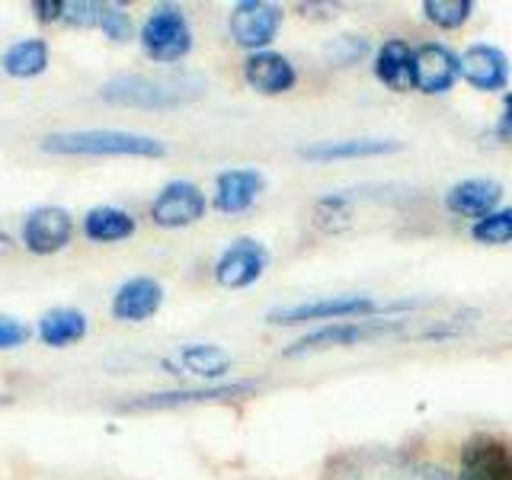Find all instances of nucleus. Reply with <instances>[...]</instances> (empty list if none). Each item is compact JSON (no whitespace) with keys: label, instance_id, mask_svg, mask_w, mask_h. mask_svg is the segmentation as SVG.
<instances>
[{"label":"nucleus","instance_id":"28","mask_svg":"<svg viewBox=\"0 0 512 480\" xmlns=\"http://www.w3.org/2000/svg\"><path fill=\"white\" fill-rule=\"evenodd\" d=\"M365 52H368V45L359 36H340L327 45V58L333 64H340V68L343 64H356L359 58H365Z\"/></svg>","mask_w":512,"mask_h":480},{"label":"nucleus","instance_id":"29","mask_svg":"<svg viewBox=\"0 0 512 480\" xmlns=\"http://www.w3.org/2000/svg\"><path fill=\"white\" fill-rule=\"evenodd\" d=\"M96 20H100V0H71L64 10V23L77 29H96Z\"/></svg>","mask_w":512,"mask_h":480},{"label":"nucleus","instance_id":"15","mask_svg":"<svg viewBox=\"0 0 512 480\" xmlns=\"http://www.w3.org/2000/svg\"><path fill=\"white\" fill-rule=\"evenodd\" d=\"M263 186H266V180L256 167L221 170L218 180H215V199L212 202L221 215H240V212H247V208L256 205Z\"/></svg>","mask_w":512,"mask_h":480},{"label":"nucleus","instance_id":"30","mask_svg":"<svg viewBox=\"0 0 512 480\" xmlns=\"http://www.w3.org/2000/svg\"><path fill=\"white\" fill-rule=\"evenodd\" d=\"M32 336V327L23 324L20 317L13 314H0V352L4 349H20Z\"/></svg>","mask_w":512,"mask_h":480},{"label":"nucleus","instance_id":"16","mask_svg":"<svg viewBox=\"0 0 512 480\" xmlns=\"http://www.w3.org/2000/svg\"><path fill=\"white\" fill-rule=\"evenodd\" d=\"M244 80L247 87L263 96H282L298 84L295 64L279 52H253L244 61Z\"/></svg>","mask_w":512,"mask_h":480},{"label":"nucleus","instance_id":"17","mask_svg":"<svg viewBox=\"0 0 512 480\" xmlns=\"http://www.w3.org/2000/svg\"><path fill=\"white\" fill-rule=\"evenodd\" d=\"M461 74L474 90H484V93L503 90L509 80V58L496 45L477 42L461 55Z\"/></svg>","mask_w":512,"mask_h":480},{"label":"nucleus","instance_id":"6","mask_svg":"<svg viewBox=\"0 0 512 480\" xmlns=\"http://www.w3.org/2000/svg\"><path fill=\"white\" fill-rule=\"evenodd\" d=\"M333 480H448V474L429 461H416L394 452H368L349 458L343 471L333 474Z\"/></svg>","mask_w":512,"mask_h":480},{"label":"nucleus","instance_id":"8","mask_svg":"<svg viewBox=\"0 0 512 480\" xmlns=\"http://www.w3.org/2000/svg\"><path fill=\"white\" fill-rule=\"evenodd\" d=\"M282 16L285 13L279 4H266V0H240L228 16L231 39L240 48H250V55L266 52V45L279 36Z\"/></svg>","mask_w":512,"mask_h":480},{"label":"nucleus","instance_id":"21","mask_svg":"<svg viewBox=\"0 0 512 480\" xmlns=\"http://www.w3.org/2000/svg\"><path fill=\"white\" fill-rule=\"evenodd\" d=\"M87 333H90V320L77 308H52V311H45L36 324V336L52 349H68L84 340Z\"/></svg>","mask_w":512,"mask_h":480},{"label":"nucleus","instance_id":"9","mask_svg":"<svg viewBox=\"0 0 512 480\" xmlns=\"http://www.w3.org/2000/svg\"><path fill=\"white\" fill-rule=\"evenodd\" d=\"M269 266V250L256 237H237L228 247L221 250L215 260V282L221 288H250L253 282H260V276Z\"/></svg>","mask_w":512,"mask_h":480},{"label":"nucleus","instance_id":"26","mask_svg":"<svg viewBox=\"0 0 512 480\" xmlns=\"http://www.w3.org/2000/svg\"><path fill=\"white\" fill-rule=\"evenodd\" d=\"M471 237L477 244H490V247L509 244L512 240V208H496V212H490L487 218L474 221Z\"/></svg>","mask_w":512,"mask_h":480},{"label":"nucleus","instance_id":"24","mask_svg":"<svg viewBox=\"0 0 512 480\" xmlns=\"http://www.w3.org/2000/svg\"><path fill=\"white\" fill-rule=\"evenodd\" d=\"M0 68L16 80L39 77L48 68V45L42 39H20L0 55Z\"/></svg>","mask_w":512,"mask_h":480},{"label":"nucleus","instance_id":"27","mask_svg":"<svg viewBox=\"0 0 512 480\" xmlns=\"http://www.w3.org/2000/svg\"><path fill=\"white\" fill-rule=\"evenodd\" d=\"M96 29H100L103 36L112 42H128L135 36L132 16H128V10L119 4H100V20H96Z\"/></svg>","mask_w":512,"mask_h":480},{"label":"nucleus","instance_id":"22","mask_svg":"<svg viewBox=\"0 0 512 480\" xmlns=\"http://www.w3.org/2000/svg\"><path fill=\"white\" fill-rule=\"evenodd\" d=\"M135 231V218L119 205H96L84 215V237L93 244H122V240L135 237Z\"/></svg>","mask_w":512,"mask_h":480},{"label":"nucleus","instance_id":"25","mask_svg":"<svg viewBox=\"0 0 512 480\" xmlns=\"http://www.w3.org/2000/svg\"><path fill=\"white\" fill-rule=\"evenodd\" d=\"M471 0H423V16L439 29H458L471 20Z\"/></svg>","mask_w":512,"mask_h":480},{"label":"nucleus","instance_id":"7","mask_svg":"<svg viewBox=\"0 0 512 480\" xmlns=\"http://www.w3.org/2000/svg\"><path fill=\"white\" fill-rule=\"evenodd\" d=\"M256 391V381H231V384H205V388H176V391H151L122 400L119 410L144 413V410H176L192 404H215V400H237Z\"/></svg>","mask_w":512,"mask_h":480},{"label":"nucleus","instance_id":"12","mask_svg":"<svg viewBox=\"0 0 512 480\" xmlns=\"http://www.w3.org/2000/svg\"><path fill=\"white\" fill-rule=\"evenodd\" d=\"M458 480H512L509 445L493 436H474L461 448Z\"/></svg>","mask_w":512,"mask_h":480},{"label":"nucleus","instance_id":"19","mask_svg":"<svg viewBox=\"0 0 512 480\" xmlns=\"http://www.w3.org/2000/svg\"><path fill=\"white\" fill-rule=\"evenodd\" d=\"M375 77L381 80L388 90H413L416 80H413V68H416V48H410V42L404 39H388L378 52H375Z\"/></svg>","mask_w":512,"mask_h":480},{"label":"nucleus","instance_id":"11","mask_svg":"<svg viewBox=\"0 0 512 480\" xmlns=\"http://www.w3.org/2000/svg\"><path fill=\"white\" fill-rule=\"evenodd\" d=\"M74 240V218L61 205H39L23 221V247L36 256H55Z\"/></svg>","mask_w":512,"mask_h":480},{"label":"nucleus","instance_id":"2","mask_svg":"<svg viewBox=\"0 0 512 480\" xmlns=\"http://www.w3.org/2000/svg\"><path fill=\"white\" fill-rule=\"evenodd\" d=\"M45 154L58 157H167V144L154 135L125 132V128H74L52 132L39 141Z\"/></svg>","mask_w":512,"mask_h":480},{"label":"nucleus","instance_id":"10","mask_svg":"<svg viewBox=\"0 0 512 480\" xmlns=\"http://www.w3.org/2000/svg\"><path fill=\"white\" fill-rule=\"evenodd\" d=\"M205 208H208V199L196 183L170 180L151 202V221L157 228L180 231V228H189V224L202 221Z\"/></svg>","mask_w":512,"mask_h":480},{"label":"nucleus","instance_id":"33","mask_svg":"<svg viewBox=\"0 0 512 480\" xmlns=\"http://www.w3.org/2000/svg\"><path fill=\"white\" fill-rule=\"evenodd\" d=\"M13 250V240H10V234L7 231H0V256H7Z\"/></svg>","mask_w":512,"mask_h":480},{"label":"nucleus","instance_id":"1","mask_svg":"<svg viewBox=\"0 0 512 480\" xmlns=\"http://www.w3.org/2000/svg\"><path fill=\"white\" fill-rule=\"evenodd\" d=\"M199 71H164V74H116L100 87V100L125 109H176L196 103L205 93Z\"/></svg>","mask_w":512,"mask_h":480},{"label":"nucleus","instance_id":"31","mask_svg":"<svg viewBox=\"0 0 512 480\" xmlns=\"http://www.w3.org/2000/svg\"><path fill=\"white\" fill-rule=\"evenodd\" d=\"M32 13H36L39 23H64V10L68 4L64 0H32Z\"/></svg>","mask_w":512,"mask_h":480},{"label":"nucleus","instance_id":"18","mask_svg":"<svg viewBox=\"0 0 512 480\" xmlns=\"http://www.w3.org/2000/svg\"><path fill=\"white\" fill-rule=\"evenodd\" d=\"M500 199H503V186L493 180H484V176H477V180H461L445 192V205L452 208L455 215L474 218V221L496 212Z\"/></svg>","mask_w":512,"mask_h":480},{"label":"nucleus","instance_id":"4","mask_svg":"<svg viewBox=\"0 0 512 480\" xmlns=\"http://www.w3.org/2000/svg\"><path fill=\"white\" fill-rule=\"evenodd\" d=\"M141 52L157 64H176L192 52V26L183 7L157 4L138 32Z\"/></svg>","mask_w":512,"mask_h":480},{"label":"nucleus","instance_id":"32","mask_svg":"<svg viewBox=\"0 0 512 480\" xmlns=\"http://www.w3.org/2000/svg\"><path fill=\"white\" fill-rule=\"evenodd\" d=\"M500 132L512 138V93L503 96V119H500Z\"/></svg>","mask_w":512,"mask_h":480},{"label":"nucleus","instance_id":"20","mask_svg":"<svg viewBox=\"0 0 512 480\" xmlns=\"http://www.w3.org/2000/svg\"><path fill=\"white\" fill-rule=\"evenodd\" d=\"M400 151V141L391 138H336V141H314L298 151L304 160H349V157H378Z\"/></svg>","mask_w":512,"mask_h":480},{"label":"nucleus","instance_id":"23","mask_svg":"<svg viewBox=\"0 0 512 480\" xmlns=\"http://www.w3.org/2000/svg\"><path fill=\"white\" fill-rule=\"evenodd\" d=\"M176 359H180V368L196 378H221L224 372H231V352L221 349L218 343H186L176 352Z\"/></svg>","mask_w":512,"mask_h":480},{"label":"nucleus","instance_id":"5","mask_svg":"<svg viewBox=\"0 0 512 480\" xmlns=\"http://www.w3.org/2000/svg\"><path fill=\"white\" fill-rule=\"evenodd\" d=\"M378 314V301L368 295H330L317 301H301V304H285V308L269 311L266 320L276 327H298V324H314V320H365Z\"/></svg>","mask_w":512,"mask_h":480},{"label":"nucleus","instance_id":"3","mask_svg":"<svg viewBox=\"0 0 512 480\" xmlns=\"http://www.w3.org/2000/svg\"><path fill=\"white\" fill-rule=\"evenodd\" d=\"M413 320L394 317V320H336V324L317 327L304 333L285 349V356H308V352L320 349H336V346H359L372 340H391V336H404Z\"/></svg>","mask_w":512,"mask_h":480},{"label":"nucleus","instance_id":"14","mask_svg":"<svg viewBox=\"0 0 512 480\" xmlns=\"http://www.w3.org/2000/svg\"><path fill=\"white\" fill-rule=\"evenodd\" d=\"M160 304H164V285L151 276H132L112 295V317L122 324H144L160 311Z\"/></svg>","mask_w":512,"mask_h":480},{"label":"nucleus","instance_id":"13","mask_svg":"<svg viewBox=\"0 0 512 480\" xmlns=\"http://www.w3.org/2000/svg\"><path fill=\"white\" fill-rule=\"evenodd\" d=\"M458 77H461V55H455L448 45L426 42V45L416 48V68H413L416 90L448 93L455 87Z\"/></svg>","mask_w":512,"mask_h":480}]
</instances>
